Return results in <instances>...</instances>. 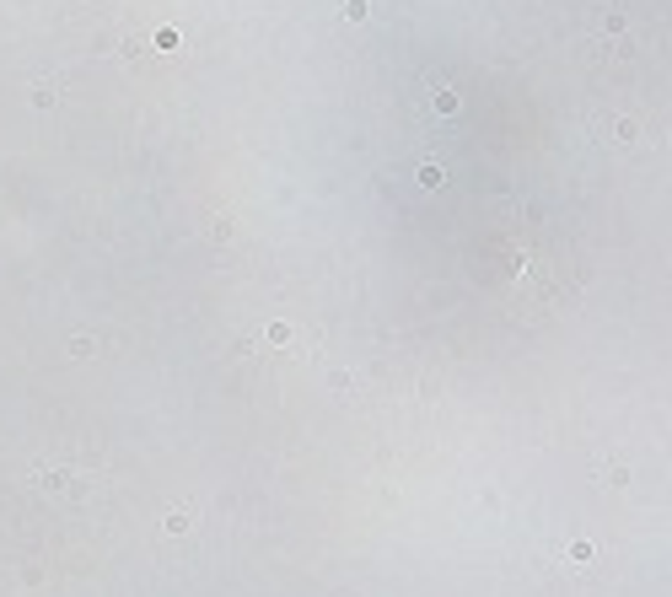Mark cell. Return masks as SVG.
Masks as SVG:
<instances>
[{
	"mask_svg": "<svg viewBox=\"0 0 672 597\" xmlns=\"http://www.w3.org/2000/svg\"><path fill=\"white\" fill-rule=\"evenodd\" d=\"M188 527H194V511H188V506H178V511H167V522H162V533H188Z\"/></svg>",
	"mask_w": 672,
	"mask_h": 597,
	"instance_id": "7a4b0ae2",
	"label": "cell"
},
{
	"mask_svg": "<svg viewBox=\"0 0 672 597\" xmlns=\"http://www.w3.org/2000/svg\"><path fill=\"white\" fill-rule=\"evenodd\" d=\"M38 484H44V490H54V495H81V490H86V484H76V474H70V468H44V474H38Z\"/></svg>",
	"mask_w": 672,
	"mask_h": 597,
	"instance_id": "6da1fadb",
	"label": "cell"
},
{
	"mask_svg": "<svg viewBox=\"0 0 672 597\" xmlns=\"http://www.w3.org/2000/svg\"><path fill=\"white\" fill-rule=\"evenodd\" d=\"M592 554H597L592 544H570V560H576V565H592Z\"/></svg>",
	"mask_w": 672,
	"mask_h": 597,
	"instance_id": "3957f363",
	"label": "cell"
}]
</instances>
